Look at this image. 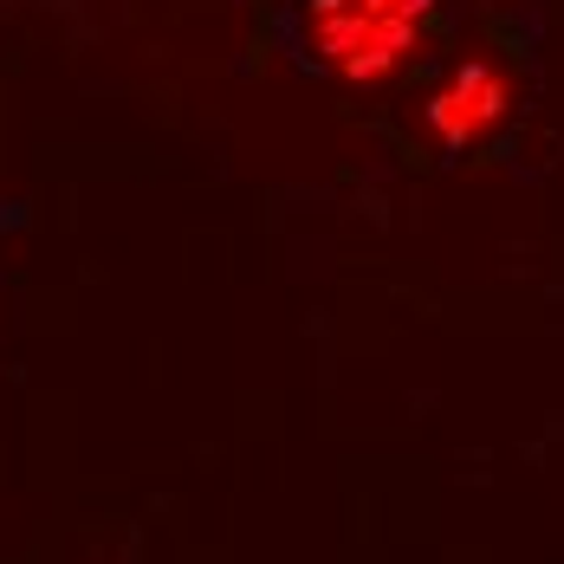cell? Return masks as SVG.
<instances>
[{
    "instance_id": "obj_1",
    "label": "cell",
    "mask_w": 564,
    "mask_h": 564,
    "mask_svg": "<svg viewBox=\"0 0 564 564\" xmlns=\"http://www.w3.org/2000/svg\"><path fill=\"white\" fill-rule=\"evenodd\" d=\"M429 0H318V46L344 78H370L415 46Z\"/></svg>"
},
{
    "instance_id": "obj_2",
    "label": "cell",
    "mask_w": 564,
    "mask_h": 564,
    "mask_svg": "<svg viewBox=\"0 0 564 564\" xmlns=\"http://www.w3.org/2000/svg\"><path fill=\"white\" fill-rule=\"evenodd\" d=\"M500 111H507V85H500L494 72L467 65L448 91L435 98V130H442V137H454V143H467V137H480V130H487Z\"/></svg>"
}]
</instances>
